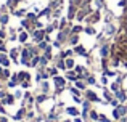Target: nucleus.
<instances>
[{
    "label": "nucleus",
    "instance_id": "f257e3e1",
    "mask_svg": "<svg viewBox=\"0 0 127 122\" xmlns=\"http://www.w3.org/2000/svg\"><path fill=\"white\" fill-rule=\"evenodd\" d=\"M85 97H87V100H89V101H93V103H105L106 104V101H103L100 97H96V93H95V92H92V90H85Z\"/></svg>",
    "mask_w": 127,
    "mask_h": 122
},
{
    "label": "nucleus",
    "instance_id": "f03ea898",
    "mask_svg": "<svg viewBox=\"0 0 127 122\" xmlns=\"http://www.w3.org/2000/svg\"><path fill=\"white\" fill-rule=\"evenodd\" d=\"M31 35L34 37V40H35V42H40V40H45L47 32H45V29H35V31L32 32Z\"/></svg>",
    "mask_w": 127,
    "mask_h": 122
},
{
    "label": "nucleus",
    "instance_id": "7ed1b4c3",
    "mask_svg": "<svg viewBox=\"0 0 127 122\" xmlns=\"http://www.w3.org/2000/svg\"><path fill=\"white\" fill-rule=\"evenodd\" d=\"M69 35H71V29H61V31L58 32V39H56V40H60L63 44V42H66L69 39Z\"/></svg>",
    "mask_w": 127,
    "mask_h": 122
},
{
    "label": "nucleus",
    "instance_id": "20e7f679",
    "mask_svg": "<svg viewBox=\"0 0 127 122\" xmlns=\"http://www.w3.org/2000/svg\"><path fill=\"white\" fill-rule=\"evenodd\" d=\"M100 18H101V16H100V11H92L85 18V23H89V24H92V23H98Z\"/></svg>",
    "mask_w": 127,
    "mask_h": 122
},
{
    "label": "nucleus",
    "instance_id": "39448f33",
    "mask_svg": "<svg viewBox=\"0 0 127 122\" xmlns=\"http://www.w3.org/2000/svg\"><path fill=\"white\" fill-rule=\"evenodd\" d=\"M53 84H55L56 88H64L66 79L64 77H60V75H55V77H53Z\"/></svg>",
    "mask_w": 127,
    "mask_h": 122
},
{
    "label": "nucleus",
    "instance_id": "423d86ee",
    "mask_svg": "<svg viewBox=\"0 0 127 122\" xmlns=\"http://www.w3.org/2000/svg\"><path fill=\"white\" fill-rule=\"evenodd\" d=\"M114 98H118L121 103H124V101H127V93L126 90H122V88H119L118 92H114Z\"/></svg>",
    "mask_w": 127,
    "mask_h": 122
},
{
    "label": "nucleus",
    "instance_id": "0eeeda50",
    "mask_svg": "<svg viewBox=\"0 0 127 122\" xmlns=\"http://www.w3.org/2000/svg\"><path fill=\"white\" fill-rule=\"evenodd\" d=\"M74 53L81 55V56H84V58L89 56V53H87V50L84 48V45H74Z\"/></svg>",
    "mask_w": 127,
    "mask_h": 122
},
{
    "label": "nucleus",
    "instance_id": "6e6552de",
    "mask_svg": "<svg viewBox=\"0 0 127 122\" xmlns=\"http://www.w3.org/2000/svg\"><path fill=\"white\" fill-rule=\"evenodd\" d=\"M18 80H19V84H21V82H24V80H29V82H31V74H29V72H26V71H19L18 72Z\"/></svg>",
    "mask_w": 127,
    "mask_h": 122
},
{
    "label": "nucleus",
    "instance_id": "1a4fd4ad",
    "mask_svg": "<svg viewBox=\"0 0 127 122\" xmlns=\"http://www.w3.org/2000/svg\"><path fill=\"white\" fill-rule=\"evenodd\" d=\"M10 63H11V60L6 56V53H0V66H3V68H8Z\"/></svg>",
    "mask_w": 127,
    "mask_h": 122
},
{
    "label": "nucleus",
    "instance_id": "9d476101",
    "mask_svg": "<svg viewBox=\"0 0 127 122\" xmlns=\"http://www.w3.org/2000/svg\"><path fill=\"white\" fill-rule=\"evenodd\" d=\"M100 55H101L103 60L109 56V45H108V44H103V45H101V48H100Z\"/></svg>",
    "mask_w": 127,
    "mask_h": 122
},
{
    "label": "nucleus",
    "instance_id": "9b49d317",
    "mask_svg": "<svg viewBox=\"0 0 127 122\" xmlns=\"http://www.w3.org/2000/svg\"><path fill=\"white\" fill-rule=\"evenodd\" d=\"M77 6H74V5H69V10H68V19H74L76 18V15H77Z\"/></svg>",
    "mask_w": 127,
    "mask_h": 122
},
{
    "label": "nucleus",
    "instance_id": "f8f14e48",
    "mask_svg": "<svg viewBox=\"0 0 127 122\" xmlns=\"http://www.w3.org/2000/svg\"><path fill=\"white\" fill-rule=\"evenodd\" d=\"M15 100H16V97H15V95L6 93V97L2 100V104H13V103H15Z\"/></svg>",
    "mask_w": 127,
    "mask_h": 122
},
{
    "label": "nucleus",
    "instance_id": "ddd939ff",
    "mask_svg": "<svg viewBox=\"0 0 127 122\" xmlns=\"http://www.w3.org/2000/svg\"><path fill=\"white\" fill-rule=\"evenodd\" d=\"M8 58L11 60L13 63H19V60H18V50H10V53H8Z\"/></svg>",
    "mask_w": 127,
    "mask_h": 122
},
{
    "label": "nucleus",
    "instance_id": "4468645a",
    "mask_svg": "<svg viewBox=\"0 0 127 122\" xmlns=\"http://www.w3.org/2000/svg\"><path fill=\"white\" fill-rule=\"evenodd\" d=\"M66 79H69V80H72V82H76V80H77V74H76V71H74V69H72V71H71V69H69V71L68 72H66Z\"/></svg>",
    "mask_w": 127,
    "mask_h": 122
},
{
    "label": "nucleus",
    "instance_id": "2eb2a0df",
    "mask_svg": "<svg viewBox=\"0 0 127 122\" xmlns=\"http://www.w3.org/2000/svg\"><path fill=\"white\" fill-rule=\"evenodd\" d=\"M103 97H105V101H106V103H109V101L114 98V95H111V92H109L108 88H103Z\"/></svg>",
    "mask_w": 127,
    "mask_h": 122
},
{
    "label": "nucleus",
    "instance_id": "dca6fc26",
    "mask_svg": "<svg viewBox=\"0 0 127 122\" xmlns=\"http://www.w3.org/2000/svg\"><path fill=\"white\" fill-rule=\"evenodd\" d=\"M66 113H68L69 116H74V117H77V116H79V109H77V108H74V106L66 108Z\"/></svg>",
    "mask_w": 127,
    "mask_h": 122
},
{
    "label": "nucleus",
    "instance_id": "f3484780",
    "mask_svg": "<svg viewBox=\"0 0 127 122\" xmlns=\"http://www.w3.org/2000/svg\"><path fill=\"white\" fill-rule=\"evenodd\" d=\"M28 37H29V32L21 31V32H19V35H18V40L21 42V44H26V42H28Z\"/></svg>",
    "mask_w": 127,
    "mask_h": 122
},
{
    "label": "nucleus",
    "instance_id": "a211bd4d",
    "mask_svg": "<svg viewBox=\"0 0 127 122\" xmlns=\"http://www.w3.org/2000/svg\"><path fill=\"white\" fill-rule=\"evenodd\" d=\"M114 31H116V27L111 24V23H109V24H106V27L103 29V32H105V34H108V35H113V34H114Z\"/></svg>",
    "mask_w": 127,
    "mask_h": 122
},
{
    "label": "nucleus",
    "instance_id": "6ab92c4d",
    "mask_svg": "<svg viewBox=\"0 0 127 122\" xmlns=\"http://www.w3.org/2000/svg\"><path fill=\"white\" fill-rule=\"evenodd\" d=\"M0 75H2V79H10L11 77V72H10L8 68H0Z\"/></svg>",
    "mask_w": 127,
    "mask_h": 122
},
{
    "label": "nucleus",
    "instance_id": "aec40b11",
    "mask_svg": "<svg viewBox=\"0 0 127 122\" xmlns=\"http://www.w3.org/2000/svg\"><path fill=\"white\" fill-rule=\"evenodd\" d=\"M68 40H69V44H71V45H77L79 44V34H71Z\"/></svg>",
    "mask_w": 127,
    "mask_h": 122
},
{
    "label": "nucleus",
    "instance_id": "412c9836",
    "mask_svg": "<svg viewBox=\"0 0 127 122\" xmlns=\"http://www.w3.org/2000/svg\"><path fill=\"white\" fill-rule=\"evenodd\" d=\"M39 63H40V55H34V56L31 58V66L32 68H37Z\"/></svg>",
    "mask_w": 127,
    "mask_h": 122
},
{
    "label": "nucleus",
    "instance_id": "4be33fe9",
    "mask_svg": "<svg viewBox=\"0 0 127 122\" xmlns=\"http://www.w3.org/2000/svg\"><path fill=\"white\" fill-rule=\"evenodd\" d=\"M24 114H26V108H24V106H21V109H19L18 113L15 114V121H21Z\"/></svg>",
    "mask_w": 127,
    "mask_h": 122
},
{
    "label": "nucleus",
    "instance_id": "5701e85b",
    "mask_svg": "<svg viewBox=\"0 0 127 122\" xmlns=\"http://www.w3.org/2000/svg\"><path fill=\"white\" fill-rule=\"evenodd\" d=\"M47 100H48V95H47V93H40L37 98H35V103L40 104V103H43V101H47Z\"/></svg>",
    "mask_w": 127,
    "mask_h": 122
},
{
    "label": "nucleus",
    "instance_id": "b1692460",
    "mask_svg": "<svg viewBox=\"0 0 127 122\" xmlns=\"http://www.w3.org/2000/svg\"><path fill=\"white\" fill-rule=\"evenodd\" d=\"M64 63H66V69H74L76 63H74V60H72V58H66Z\"/></svg>",
    "mask_w": 127,
    "mask_h": 122
},
{
    "label": "nucleus",
    "instance_id": "393cba45",
    "mask_svg": "<svg viewBox=\"0 0 127 122\" xmlns=\"http://www.w3.org/2000/svg\"><path fill=\"white\" fill-rule=\"evenodd\" d=\"M48 88H50L48 82H47V80H42L40 82V90H42V93H48Z\"/></svg>",
    "mask_w": 127,
    "mask_h": 122
},
{
    "label": "nucleus",
    "instance_id": "a878e982",
    "mask_svg": "<svg viewBox=\"0 0 127 122\" xmlns=\"http://www.w3.org/2000/svg\"><path fill=\"white\" fill-rule=\"evenodd\" d=\"M48 42H47V40H40V42H37V48H39V50H47V47H48Z\"/></svg>",
    "mask_w": 127,
    "mask_h": 122
},
{
    "label": "nucleus",
    "instance_id": "bb28decb",
    "mask_svg": "<svg viewBox=\"0 0 127 122\" xmlns=\"http://www.w3.org/2000/svg\"><path fill=\"white\" fill-rule=\"evenodd\" d=\"M74 84H76V87H77L79 90H84V92L87 90V84H84V82H82V80H79V79L74 82Z\"/></svg>",
    "mask_w": 127,
    "mask_h": 122
},
{
    "label": "nucleus",
    "instance_id": "cd10ccee",
    "mask_svg": "<svg viewBox=\"0 0 127 122\" xmlns=\"http://www.w3.org/2000/svg\"><path fill=\"white\" fill-rule=\"evenodd\" d=\"M118 111H119V114H121V117L127 116V106H124V104H119V106H118Z\"/></svg>",
    "mask_w": 127,
    "mask_h": 122
},
{
    "label": "nucleus",
    "instance_id": "c85d7f7f",
    "mask_svg": "<svg viewBox=\"0 0 127 122\" xmlns=\"http://www.w3.org/2000/svg\"><path fill=\"white\" fill-rule=\"evenodd\" d=\"M18 2H19V0H8L5 6H8V8H10V10H11V11H13V10H15V6L18 5Z\"/></svg>",
    "mask_w": 127,
    "mask_h": 122
},
{
    "label": "nucleus",
    "instance_id": "c756f323",
    "mask_svg": "<svg viewBox=\"0 0 127 122\" xmlns=\"http://www.w3.org/2000/svg\"><path fill=\"white\" fill-rule=\"evenodd\" d=\"M84 32L87 35H95V29H93V26H87V27H84Z\"/></svg>",
    "mask_w": 127,
    "mask_h": 122
},
{
    "label": "nucleus",
    "instance_id": "7c9ffc66",
    "mask_svg": "<svg viewBox=\"0 0 127 122\" xmlns=\"http://www.w3.org/2000/svg\"><path fill=\"white\" fill-rule=\"evenodd\" d=\"M26 18H28L29 21L32 23V24H34V23L37 21V15H35V13H26Z\"/></svg>",
    "mask_w": 127,
    "mask_h": 122
},
{
    "label": "nucleus",
    "instance_id": "2f4dec72",
    "mask_svg": "<svg viewBox=\"0 0 127 122\" xmlns=\"http://www.w3.org/2000/svg\"><path fill=\"white\" fill-rule=\"evenodd\" d=\"M47 71H48V74L52 75V77L58 75V68H56V66H53V68H47Z\"/></svg>",
    "mask_w": 127,
    "mask_h": 122
},
{
    "label": "nucleus",
    "instance_id": "473e14b6",
    "mask_svg": "<svg viewBox=\"0 0 127 122\" xmlns=\"http://www.w3.org/2000/svg\"><path fill=\"white\" fill-rule=\"evenodd\" d=\"M89 117H90V119H92V121H98V117H100V114L98 113H96V111H90V113H89Z\"/></svg>",
    "mask_w": 127,
    "mask_h": 122
},
{
    "label": "nucleus",
    "instance_id": "72a5a7b5",
    "mask_svg": "<svg viewBox=\"0 0 127 122\" xmlns=\"http://www.w3.org/2000/svg\"><path fill=\"white\" fill-rule=\"evenodd\" d=\"M103 74H105L106 77H114V75H116V71H113V69H105V71H103Z\"/></svg>",
    "mask_w": 127,
    "mask_h": 122
},
{
    "label": "nucleus",
    "instance_id": "f704fd0d",
    "mask_svg": "<svg viewBox=\"0 0 127 122\" xmlns=\"http://www.w3.org/2000/svg\"><path fill=\"white\" fill-rule=\"evenodd\" d=\"M119 88H121V84H118V82H113V84H111V87H109V90H111L113 93H114V92H118Z\"/></svg>",
    "mask_w": 127,
    "mask_h": 122
},
{
    "label": "nucleus",
    "instance_id": "c9c22d12",
    "mask_svg": "<svg viewBox=\"0 0 127 122\" xmlns=\"http://www.w3.org/2000/svg\"><path fill=\"white\" fill-rule=\"evenodd\" d=\"M79 32H84V27L82 26H74L71 29V34H79Z\"/></svg>",
    "mask_w": 127,
    "mask_h": 122
},
{
    "label": "nucleus",
    "instance_id": "e433bc0d",
    "mask_svg": "<svg viewBox=\"0 0 127 122\" xmlns=\"http://www.w3.org/2000/svg\"><path fill=\"white\" fill-rule=\"evenodd\" d=\"M26 47L29 48V51H31L32 55H39V48H37V47H34V45H29V44L26 45Z\"/></svg>",
    "mask_w": 127,
    "mask_h": 122
},
{
    "label": "nucleus",
    "instance_id": "4c0bfd02",
    "mask_svg": "<svg viewBox=\"0 0 127 122\" xmlns=\"http://www.w3.org/2000/svg\"><path fill=\"white\" fill-rule=\"evenodd\" d=\"M0 23H2V26H6V24H8V15H6V13H3V15H2Z\"/></svg>",
    "mask_w": 127,
    "mask_h": 122
},
{
    "label": "nucleus",
    "instance_id": "58836bf2",
    "mask_svg": "<svg viewBox=\"0 0 127 122\" xmlns=\"http://www.w3.org/2000/svg\"><path fill=\"white\" fill-rule=\"evenodd\" d=\"M66 23H68V19H66V18H60V24H58V29H60V31H61V29H64Z\"/></svg>",
    "mask_w": 127,
    "mask_h": 122
},
{
    "label": "nucleus",
    "instance_id": "ea45409f",
    "mask_svg": "<svg viewBox=\"0 0 127 122\" xmlns=\"http://www.w3.org/2000/svg\"><path fill=\"white\" fill-rule=\"evenodd\" d=\"M47 64H48V58H45V56L42 55V56H40V63H39V66H43V68H45Z\"/></svg>",
    "mask_w": 127,
    "mask_h": 122
},
{
    "label": "nucleus",
    "instance_id": "a19ab883",
    "mask_svg": "<svg viewBox=\"0 0 127 122\" xmlns=\"http://www.w3.org/2000/svg\"><path fill=\"white\" fill-rule=\"evenodd\" d=\"M113 117H114L116 121H119V119H121V114H119L118 108H114V109H113Z\"/></svg>",
    "mask_w": 127,
    "mask_h": 122
},
{
    "label": "nucleus",
    "instance_id": "79ce46f5",
    "mask_svg": "<svg viewBox=\"0 0 127 122\" xmlns=\"http://www.w3.org/2000/svg\"><path fill=\"white\" fill-rule=\"evenodd\" d=\"M69 5H74V6H81L82 5V0H69Z\"/></svg>",
    "mask_w": 127,
    "mask_h": 122
},
{
    "label": "nucleus",
    "instance_id": "37998d69",
    "mask_svg": "<svg viewBox=\"0 0 127 122\" xmlns=\"http://www.w3.org/2000/svg\"><path fill=\"white\" fill-rule=\"evenodd\" d=\"M87 84H90V85H96L95 77H93V75H89V77H87Z\"/></svg>",
    "mask_w": 127,
    "mask_h": 122
},
{
    "label": "nucleus",
    "instance_id": "c03bdc74",
    "mask_svg": "<svg viewBox=\"0 0 127 122\" xmlns=\"http://www.w3.org/2000/svg\"><path fill=\"white\" fill-rule=\"evenodd\" d=\"M53 29H56V27L53 26V23H52V24H48V26L45 27V32H47V34H52V32H53Z\"/></svg>",
    "mask_w": 127,
    "mask_h": 122
},
{
    "label": "nucleus",
    "instance_id": "a18cd8bd",
    "mask_svg": "<svg viewBox=\"0 0 127 122\" xmlns=\"http://www.w3.org/2000/svg\"><path fill=\"white\" fill-rule=\"evenodd\" d=\"M95 5H96V8H103L105 6V0H95Z\"/></svg>",
    "mask_w": 127,
    "mask_h": 122
},
{
    "label": "nucleus",
    "instance_id": "49530a36",
    "mask_svg": "<svg viewBox=\"0 0 127 122\" xmlns=\"http://www.w3.org/2000/svg\"><path fill=\"white\" fill-rule=\"evenodd\" d=\"M109 103H111V104H113V106H114V108H118V106H119V104H121V101H119V100H118V98H113V100H111V101H109Z\"/></svg>",
    "mask_w": 127,
    "mask_h": 122
},
{
    "label": "nucleus",
    "instance_id": "de8ad7c7",
    "mask_svg": "<svg viewBox=\"0 0 127 122\" xmlns=\"http://www.w3.org/2000/svg\"><path fill=\"white\" fill-rule=\"evenodd\" d=\"M19 63H21V64H24V66H31V60H26V58H21Z\"/></svg>",
    "mask_w": 127,
    "mask_h": 122
},
{
    "label": "nucleus",
    "instance_id": "09e8293b",
    "mask_svg": "<svg viewBox=\"0 0 127 122\" xmlns=\"http://www.w3.org/2000/svg\"><path fill=\"white\" fill-rule=\"evenodd\" d=\"M13 13H15L16 16H24L26 11H24V10H13Z\"/></svg>",
    "mask_w": 127,
    "mask_h": 122
},
{
    "label": "nucleus",
    "instance_id": "8fccbe9b",
    "mask_svg": "<svg viewBox=\"0 0 127 122\" xmlns=\"http://www.w3.org/2000/svg\"><path fill=\"white\" fill-rule=\"evenodd\" d=\"M21 87H23V88H26V90H28V88L31 87V82H29V80H24V82H21Z\"/></svg>",
    "mask_w": 127,
    "mask_h": 122
},
{
    "label": "nucleus",
    "instance_id": "3c124183",
    "mask_svg": "<svg viewBox=\"0 0 127 122\" xmlns=\"http://www.w3.org/2000/svg\"><path fill=\"white\" fill-rule=\"evenodd\" d=\"M18 84H19V82H16V80H10L6 85H8V88H13V87H16Z\"/></svg>",
    "mask_w": 127,
    "mask_h": 122
},
{
    "label": "nucleus",
    "instance_id": "603ef678",
    "mask_svg": "<svg viewBox=\"0 0 127 122\" xmlns=\"http://www.w3.org/2000/svg\"><path fill=\"white\" fill-rule=\"evenodd\" d=\"M34 27H35V29H43V24H42L40 21H35V23H34Z\"/></svg>",
    "mask_w": 127,
    "mask_h": 122
},
{
    "label": "nucleus",
    "instance_id": "864d4df0",
    "mask_svg": "<svg viewBox=\"0 0 127 122\" xmlns=\"http://www.w3.org/2000/svg\"><path fill=\"white\" fill-rule=\"evenodd\" d=\"M98 121H100V122H109V119H108V117H106V116H103V114H100Z\"/></svg>",
    "mask_w": 127,
    "mask_h": 122
},
{
    "label": "nucleus",
    "instance_id": "5fc2aeb1",
    "mask_svg": "<svg viewBox=\"0 0 127 122\" xmlns=\"http://www.w3.org/2000/svg\"><path fill=\"white\" fill-rule=\"evenodd\" d=\"M82 104H84V109H89V108H90V101H89V100L82 101Z\"/></svg>",
    "mask_w": 127,
    "mask_h": 122
},
{
    "label": "nucleus",
    "instance_id": "6e6d98bb",
    "mask_svg": "<svg viewBox=\"0 0 127 122\" xmlns=\"http://www.w3.org/2000/svg\"><path fill=\"white\" fill-rule=\"evenodd\" d=\"M53 47H55V48H61V42H60V40H55V42H53Z\"/></svg>",
    "mask_w": 127,
    "mask_h": 122
},
{
    "label": "nucleus",
    "instance_id": "4d7b16f0",
    "mask_svg": "<svg viewBox=\"0 0 127 122\" xmlns=\"http://www.w3.org/2000/svg\"><path fill=\"white\" fill-rule=\"evenodd\" d=\"M101 84H103V85H106V84H108V77H106L105 74H103V77H101Z\"/></svg>",
    "mask_w": 127,
    "mask_h": 122
},
{
    "label": "nucleus",
    "instance_id": "13d9d810",
    "mask_svg": "<svg viewBox=\"0 0 127 122\" xmlns=\"http://www.w3.org/2000/svg\"><path fill=\"white\" fill-rule=\"evenodd\" d=\"M0 39H6V32L3 29H0Z\"/></svg>",
    "mask_w": 127,
    "mask_h": 122
},
{
    "label": "nucleus",
    "instance_id": "bf43d9fd",
    "mask_svg": "<svg viewBox=\"0 0 127 122\" xmlns=\"http://www.w3.org/2000/svg\"><path fill=\"white\" fill-rule=\"evenodd\" d=\"M119 6H124L126 8L127 6V0H121V2H119Z\"/></svg>",
    "mask_w": 127,
    "mask_h": 122
},
{
    "label": "nucleus",
    "instance_id": "052dcab7",
    "mask_svg": "<svg viewBox=\"0 0 127 122\" xmlns=\"http://www.w3.org/2000/svg\"><path fill=\"white\" fill-rule=\"evenodd\" d=\"M64 53H66V56H72V53H74V50H66Z\"/></svg>",
    "mask_w": 127,
    "mask_h": 122
},
{
    "label": "nucleus",
    "instance_id": "680f3d73",
    "mask_svg": "<svg viewBox=\"0 0 127 122\" xmlns=\"http://www.w3.org/2000/svg\"><path fill=\"white\" fill-rule=\"evenodd\" d=\"M16 39H18V37H16V34H10V40H11V42H15Z\"/></svg>",
    "mask_w": 127,
    "mask_h": 122
},
{
    "label": "nucleus",
    "instance_id": "e2e57ef3",
    "mask_svg": "<svg viewBox=\"0 0 127 122\" xmlns=\"http://www.w3.org/2000/svg\"><path fill=\"white\" fill-rule=\"evenodd\" d=\"M6 97V93H5V92H3V90H0V100H3V98H5Z\"/></svg>",
    "mask_w": 127,
    "mask_h": 122
},
{
    "label": "nucleus",
    "instance_id": "0e129e2a",
    "mask_svg": "<svg viewBox=\"0 0 127 122\" xmlns=\"http://www.w3.org/2000/svg\"><path fill=\"white\" fill-rule=\"evenodd\" d=\"M74 122H84V119H82V117H79V116H77V117H76V119H74Z\"/></svg>",
    "mask_w": 127,
    "mask_h": 122
},
{
    "label": "nucleus",
    "instance_id": "69168bd1",
    "mask_svg": "<svg viewBox=\"0 0 127 122\" xmlns=\"http://www.w3.org/2000/svg\"><path fill=\"white\" fill-rule=\"evenodd\" d=\"M0 45H3V39H0Z\"/></svg>",
    "mask_w": 127,
    "mask_h": 122
},
{
    "label": "nucleus",
    "instance_id": "338daca9",
    "mask_svg": "<svg viewBox=\"0 0 127 122\" xmlns=\"http://www.w3.org/2000/svg\"><path fill=\"white\" fill-rule=\"evenodd\" d=\"M2 15H3V13H2V10H0V18H2Z\"/></svg>",
    "mask_w": 127,
    "mask_h": 122
}]
</instances>
